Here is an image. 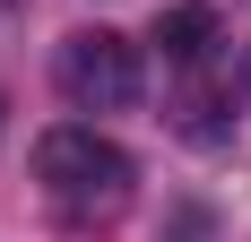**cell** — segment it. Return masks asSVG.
Wrapping results in <instances>:
<instances>
[{"label":"cell","mask_w":251,"mask_h":242,"mask_svg":"<svg viewBox=\"0 0 251 242\" xmlns=\"http://www.w3.org/2000/svg\"><path fill=\"white\" fill-rule=\"evenodd\" d=\"M35 182H44V199L70 208V217H122L139 165L104 139L96 121H61V130L35 139Z\"/></svg>","instance_id":"1"},{"label":"cell","mask_w":251,"mask_h":242,"mask_svg":"<svg viewBox=\"0 0 251 242\" xmlns=\"http://www.w3.org/2000/svg\"><path fill=\"white\" fill-rule=\"evenodd\" d=\"M52 78L78 113H130L139 104V44L113 35V26H78V35H61Z\"/></svg>","instance_id":"2"},{"label":"cell","mask_w":251,"mask_h":242,"mask_svg":"<svg viewBox=\"0 0 251 242\" xmlns=\"http://www.w3.org/2000/svg\"><path fill=\"white\" fill-rule=\"evenodd\" d=\"M156 52H165L174 70H200L208 52H217V9H208V0H182V9H165V18H156Z\"/></svg>","instance_id":"3"},{"label":"cell","mask_w":251,"mask_h":242,"mask_svg":"<svg viewBox=\"0 0 251 242\" xmlns=\"http://www.w3.org/2000/svg\"><path fill=\"white\" fill-rule=\"evenodd\" d=\"M174 130L200 139V147H217L234 130V121H226V96H217V87H182V96H174Z\"/></svg>","instance_id":"4"},{"label":"cell","mask_w":251,"mask_h":242,"mask_svg":"<svg viewBox=\"0 0 251 242\" xmlns=\"http://www.w3.org/2000/svg\"><path fill=\"white\" fill-rule=\"evenodd\" d=\"M243 9H251V0H243Z\"/></svg>","instance_id":"5"}]
</instances>
